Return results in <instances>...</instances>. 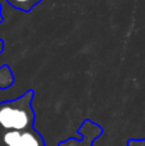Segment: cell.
<instances>
[{
    "mask_svg": "<svg viewBox=\"0 0 145 146\" xmlns=\"http://www.w3.org/2000/svg\"><path fill=\"white\" fill-rule=\"evenodd\" d=\"M33 91L30 90L22 96L0 103V131H25L33 123L32 109Z\"/></svg>",
    "mask_w": 145,
    "mask_h": 146,
    "instance_id": "obj_1",
    "label": "cell"
},
{
    "mask_svg": "<svg viewBox=\"0 0 145 146\" xmlns=\"http://www.w3.org/2000/svg\"><path fill=\"white\" fill-rule=\"evenodd\" d=\"M1 139L5 146H44L40 135L33 129L7 131Z\"/></svg>",
    "mask_w": 145,
    "mask_h": 146,
    "instance_id": "obj_2",
    "label": "cell"
},
{
    "mask_svg": "<svg viewBox=\"0 0 145 146\" xmlns=\"http://www.w3.org/2000/svg\"><path fill=\"white\" fill-rule=\"evenodd\" d=\"M9 5H12L13 8L22 12H30L33 7L41 3L43 0H5Z\"/></svg>",
    "mask_w": 145,
    "mask_h": 146,
    "instance_id": "obj_3",
    "label": "cell"
},
{
    "mask_svg": "<svg viewBox=\"0 0 145 146\" xmlns=\"http://www.w3.org/2000/svg\"><path fill=\"white\" fill-rule=\"evenodd\" d=\"M13 83V74L9 71V67L4 66L0 68V88L8 87Z\"/></svg>",
    "mask_w": 145,
    "mask_h": 146,
    "instance_id": "obj_4",
    "label": "cell"
},
{
    "mask_svg": "<svg viewBox=\"0 0 145 146\" xmlns=\"http://www.w3.org/2000/svg\"><path fill=\"white\" fill-rule=\"evenodd\" d=\"M127 146H145V140H131Z\"/></svg>",
    "mask_w": 145,
    "mask_h": 146,
    "instance_id": "obj_5",
    "label": "cell"
}]
</instances>
